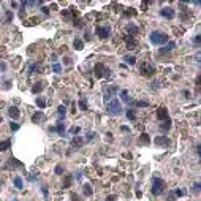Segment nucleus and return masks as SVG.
<instances>
[{
    "mask_svg": "<svg viewBox=\"0 0 201 201\" xmlns=\"http://www.w3.org/2000/svg\"><path fill=\"white\" fill-rule=\"evenodd\" d=\"M165 190H166V182L163 179H160V177H154L152 179V195L154 196L162 195Z\"/></svg>",
    "mask_w": 201,
    "mask_h": 201,
    "instance_id": "1",
    "label": "nucleus"
},
{
    "mask_svg": "<svg viewBox=\"0 0 201 201\" xmlns=\"http://www.w3.org/2000/svg\"><path fill=\"white\" fill-rule=\"evenodd\" d=\"M149 38H150V41H152L154 44H165L168 41V35L165 33V32H162V30H154Z\"/></svg>",
    "mask_w": 201,
    "mask_h": 201,
    "instance_id": "2",
    "label": "nucleus"
},
{
    "mask_svg": "<svg viewBox=\"0 0 201 201\" xmlns=\"http://www.w3.org/2000/svg\"><path fill=\"white\" fill-rule=\"evenodd\" d=\"M140 73L143 76H152L154 73H155V67H154L150 62H143L140 67Z\"/></svg>",
    "mask_w": 201,
    "mask_h": 201,
    "instance_id": "3",
    "label": "nucleus"
},
{
    "mask_svg": "<svg viewBox=\"0 0 201 201\" xmlns=\"http://www.w3.org/2000/svg\"><path fill=\"white\" fill-rule=\"evenodd\" d=\"M108 111L111 114H116V116H117V114H120V111H122V105H120L119 100L114 98L113 102H109L108 103Z\"/></svg>",
    "mask_w": 201,
    "mask_h": 201,
    "instance_id": "4",
    "label": "nucleus"
},
{
    "mask_svg": "<svg viewBox=\"0 0 201 201\" xmlns=\"http://www.w3.org/2000/svg\"><path fill=\"white\" fill-rule=\"evenodd\" d=\"M97 37L102 38V40H106V38L109 37V33H111V29H109V25H98L95 30Z\"/></svg>",
    "mask_w": 201,
    "mask_h": 201,
    "instance_id": "5",
    "label": "nucleus"
},
{
    "mask_svg": "<svg viewBox=\"0 0 201 201\" xmlns=\"http://www.w3.org/2000/svg\"><path fill=\"white\" fill-rule=\"evenodd\" d=\"M160 14H162L163 17H166V19H173V17H174V14H176V13H174V10H173V8L165 7V8H162V10H160Z\"/></svg>",
    "mask_w": 201,
    "mask_h": 201,
    "instance_id": "6",
    "label": "nucleus"
},
{
    "mask_svg": "<svg viewBox=\"0 0 201 201\" xmlns=\"http://www.w3.org/2000/svg\"><path fill=\"white\" fill-rule=\"evenodd\" d=\"M154 143L158 144V146H165V147H166V146H170V144H171V141L168 140L166 136H158V138H155V140H154Z\"/></svg>",
    "mask_w": 201,
    "mask_h": 201,
    "instance_id": "7",
    "label": "nucleus"
},
{
    "mask_svg": "<svg viewBox=\"0 0 201 201\" xmlns=\"http://www.w3.org/2000/svg\"><path fill=\"white\" fill-rule=\"evenodd\" d=\"M157 119L162 120V122L168 119V111H166V108H160V109H158V111H157Z\"/></svg>",
    "mask_w": 201,
    "mask_h": 201,
    "instance_id": "8",
    "label": "nucleus"
},
{
    "mask_svg": "<svg viewBox=\"0 0 201 201\" xmlns=\"http://www.w3.org/2000/svg\"><path fill=\"white\" fill-rule=\"evenodd\" d=\"M127 32H128V37H135V35H138L140 29H138L135 24H128L127 25Z\"/></svg>",
    "mask_w": 201,
    "mask_h": 201,
    "instance_id": "9",
    "label": "nucleus"
},
{
    "mask_svg": "<svg viewBox=\"0 0 201 201\" xmlns=\"http://www.w3.org/2000/svg\"><path fill=\"white\" fill-rule=\"evenodd\" d=\"M138 46L136 40H135V37H127V48L128 49H135Z\"/></svg>",
    "mask_w": 201,
    "mask_h": 201,
    "instance_id": "10",
    "label": "nucleus"
},
{
    "mask_svg": "<svg viewBox=\"0 0 201 201\" xmlns=\"http://www.w3.org/2000/svg\"><path fill=\"white\" fill-rule=\"evenodd\" d=\"M13 184L16 185L17 190H22V188H24V182H22V179H21L19 176H14L13 177Z\"/></svg>",
    "mask_w": 201,
    "mask_h": 201,
    "instance_id": "11",
    "label": "nucleus"
},
{
    "mask_svg": "<svg viewBox=\"0 0 201 201\" xmlns=\"http://www.w3.org/2000/svg\"><path fill=\"white\" fill-rule=\"evenodd\" d=\"M8 114H10L11 117H13V119H17V117H19V108H17V106H11L10 109H8Z\"/></svg>",
    "mask_w": 201,
    "mask_h": 201,
    "instance_id": "12",
    "label": "nucleus"
},
{
    "mask_svg": "<svg viewBox=\"0 0 201 201\" xmlns=\"http://www.w3.org/2000/svg\"><path fill=\"white\" fill-rule=\"evenodd\" d=\"M11 147V140H5L0 143V152H3V150H8Z\"/></svg>",
    "mask_w": 201,
    "mask_h": 201,
    "instance_id": "13",
    "label": "nucleus"
},
{
    "mask_svg": "<svg viewBox=\"0 0 201 201\" xmlns=\"http://www.w3.org/2000/svg\"><path fill=\"white\" fill-rule=\"evenodd\" d=\"M103 71H105V65H103V63H97L95 65V75L98 76V78H102Z\"/></svg>",
    "mask_w": 201,
    "mask_h": 201,
    "instance_id": "14",
    "label": "nucleus"
},
{
    "mask_svg": "<svg viewBox=\"0 0 201 201\" xmlns=\"http://www.w3.org/2000/svg\"><path fill=\"white\" fill-rule=\"evenodd\" d=\"M65 111H67V109H65V106L63 105H60L57 108V114H59V120H63L65 119Z\"/></svg>",
    "mask_w": 201,
    "mask_h": 201,
    "instance_id": "15",
    "label": "nucleus"
},
{
    "mask_svg": "<svg viewBox=\"0 0 201 201\" xmlns=\"http://www.w3.org/2000/svg\"><path fill=\"white\" fill-rule=\"evenodd\" d=\"M73 46H75V49L81 51V49L84 48V41H82V40H79V38H76V40L73 41Z\"/></svg>",
    "mask_w": 201,
    "mask_h": 201,
    "instance_id": "16",
    "label": "nucleus"
},
{
    "mask_svg": "<svg viewBox=\"0 0 201 201\" xmlns=\"http://www.w3.org/2000/svg\"><path fill=\"white\" fill-rule=\"evenodd\" d=\"M82 190H84V195H85V196H90V195L93 193V190H92V187H90V184H84V185H82Z\"/></svg>",
    "mask_w": 201,
    "mask_h": 201,
    "instance_id": "17",
    "label": "nucleus"
},
{
    "mask_svg": "<svg viewBox=\"0 0 201 201\" xmlns=\"http://www.w3.org/2000/svg\"><path fill=\"white\" fill-rule=\"evenodd\" d=\"M82 138H79V136H76V138H73V141H71V146L73 147H81L82 146Z\"/></svg>",
    "mask_w": 201,
    "mask_h": 201,
    "instance_id": "18",
    "label": "nucleus"
},
{
    "mask_svg": "<svg viewBox=\"0 0 201 201\" xmlns=\"http://www.w3.org/2000/svg\"><path fill=\"white\" fill-rule=\"evenodd\" d=\"M160 128L163 130V132H166V130H170V128H171V119H170V117H168L166 120H163V124L160 125Z\"/></svg>",
    "mask_w": 201,
    "mask_h": 201,
    "instance_id": "19",
    "label": "nucleus"
},
{
    "mask_svg": "<svg viewBox=\"0 0 201 201\" xmlns=\"http://www.w3.org/2000/svg\"><path fill=\"white\" fill-rule=\"evenodd\" d=\"M55 132H57L59 135H62V136H63V135H65V125L62 122H59L57 127H55Z\"/></svg>",
    "mask_w": 201,
    "mask_h": 201,
    "instance_id": "20",
    "label": "nucleus"
},
{
    "mask_svg": "<svg viewBox=\"0 0 201 201\" xmlns=\"http://www.w3.org/2000/svg\"><path fill=\"white\" fill-rule=\"evenodd\" d=\"M41 90H43V84H41V82L33 84V87H32V92L33 93H38V92H41Z\"/></svg>",
    "mask_w": 201,
    "mask_h": 201,
    "instance_id": "21",
    "label": "nucleus"
},
{
    "mask_svg": "<svg viewBox=\"0 0 201 201\" xmlns=\"http://www.w3.org/2000/svg\"><path fill=\"white\" fill-rule=\"evenodd\" d=\"M71 182H73V177H71V176H70V174H68V176L65 177V182H63V187H65V188H68V187H71Z\"/></svg>",
    "mask_w": 201,
    "mask_h": 201,
    "instance_id": "22",
    "label": "nucleus"
},
{
    "mask_svg": "<svg viewBox=\"0 0 201 201\" xmlns=\"http://www.w3.org/2000/svg\"><path fill=\"white\" fill-rule=\"evenodd\" d=\"M37 106H40L41 109L46 108V100H44L43 97H38V98H37Z\"/></svg>",
    "mask_w": 201,
    "mask_h": 201,
    "instance_id": "23",
    "label": "nucleus"
},
{
    "mask_svg": "<svg viewBox=\"0 0 201 201\" xmlns=\"http://www.w3.org/2000/svg\"><path fill=\"white\" fill-rule=\"evenodd\" d=\"M79 108H81V111H87V103H85V98H81L78 102Z\"/></svg>",
    "mask_w": 201,
    "mask_h": 201,
    "instance_id": "24",
    "label": "nucleus"
},
{
    "mask_svg": "<svg viewBox=\"0 0 201 201\" xmlns=\"http://www.w3.org/2000/svg\"><path fill=\"white\" fill-rule=\"evenodd\" d=\"M32 120H33V122H38V120H44V114H43V113H37L33 117H32Z\"/></svg>",
    "mask_w": 201,
    "mask_h": 201,
    "instance_id": "25",
    "label": "nucleus"
},
{
    "mask_svg": "<svg viewBox=\"0 0 201 201\" xmlns=\"http://www.w3.org/2000/svg\"><path fill=\"white\" fill-rule=\"evenodd\" d=\"M124 60H125V63H130V65H133L135 62H136V59L133 57V55H125L124 57Z\"/></svg>",
    "mask_w": 201,
    "mask_h": 201,
    "instance_id": "26",
    "label": "nucleus"
},
{
    "mask_svg": "<svg viewBox=\"0 0 201 201\" xmlns=\"http://www.w3.org/2000/svg\"><path fill=\"white\" fill-rule=\"evenodd\" d=\"M127 119H130V120H135V119H136V114H135V111H133V109H128V111H127Z\"/></svg>",
    "mask_w": 201,
    "mask_h": 201,
    "instance_id": "27",
    "label": "nucleus"
},
{
    "mask_svg": "<svg viewBox=\"0 0 201 201\" xmlns=\"http://www.w3.org/2000/svg\"><path fill=\"white\" fill-rule=\"evenodd\" d=\"M52 71H54V73H60L62 71V65L60 63H52Z\"/></svg>",
    "mask_w": 201,
    "mask_h": 201,
    "instance_id": "28",
    "label": "nucleus"
},
{
    "mask_svg": "<svg viewBox=\"0 0 201 201\" xmlns=\"http://www.w3.org/2000/svg\"><path fill=\"white\" fill-rule=\"evenodd\" d=\"M140 141H143L144 144H149V135H147V133H143L141 138H140Z\"/></svg>",
    "mask_w": 201,
    "mask_h": 201,
    "instance_id": "29",
    "label": "nucleus"
},
{
    "mask_svg": "<svg viewBox=\"0 0 201 201\" xmlns=\"http://www.w3.org/2000/svg\"><path fill=\"white\" fill-rule=\"evenodd\" d=\"M174 46H176V43H174V41H171V43H168V46H166V48H163V49H162V52H165V51H171V49H173Z\"/></svg>",
    "mask_w": 201,
    "mask_h": 201,
    "instance_id": "30",
    "label": "nucleus"
},
{
    "mask_svg": "<svg viewBox=\"0 0 201 201\" xmlns=\"http://www.w3.org/2000/svg\"><path fill=\"white\" fill-rule=\"evenodd\" d=\"M120 98L124 100V102H128V92H127V90H122V92H120Z\"/></svg>",
    "mask_w": 201,
    "mask_h": 201,
    "instance_id": "31",
    "label": "nucleus"
},
{
    "mask_svg": "<svg viewBox=\"0 0 201 201\" xmlns=\"http://www.w3.org/2000/svg\"><path fill=\"white\" fill-rule=\"evenodd\" d=\"M10 162H11V163H10V166H17V168H19V166H22V163H19V162H17L16 158H10Z\"/></svg>",
    "mask_w": 201,
    "mask_h": 201,
    "instance_id": "32",
    "label": "nucleus"
},
{
    "mask_svg": "<svg viewBox=\"0 0 201 201\" xmlns=\"http://www.w3.org/2000/svg\"><path fill=\"white\" fill-rule=\"evenodd\" d=\"M10 128L13 130V132H16V130H19V124H17V122H14V120H13V122L10 124Z\"/></svg>",
    "mask_w": 201,
    "mask_h": 201,
    "instance_id": "33",
    "label": "nucleus"
},
{
    "mask_svg": "<svg viewBox=\"0 0 201 201\" xmlns=\"http://www.w3.org/2000/svg\"><path fill=\"white\" fill-rule=\"evenodd\" d=\"M135 105H136V106H143V108H147V106H149V103H147V102H136Z\"/></svg>",
    "mask_w": 201,
    "mask_h": 201,
    "instance_id": "34",
    "label": "nucleus"
},
{
    "mask_svg": "<svg viewBox=\"0 0 201 201\" xmlns=\"http://www.w3.org/2000/svg\"><path fill=\"white\" fill-rule=\"evenodd\" d=\"M184 193H185V192L182 190V188H177V190L174 192V195H176V196H182V195H184Z\"/></svg>",
    "mask_w": 201,
    "mask_h": 201,
    "instance_id": "35",
    "label": "nucleus"
},
{
    "mask_svg": "<svg viewBox=\"0 0 201 201\" xmlns=\"http://www.w3.org/2000/svg\"><path fill=\"white\" fill-rule=\"evenodd\" d=\"M63 173V168L60 166V165H57V166H55V174H62Z\"/></svg>",
    "mask_w": 201,
    "mask_h": 201,
    "instance_id": "36",
    "label": "nucleus"
},
{
    "mask_svg": "<svg viewBox=\"0 0 201 201\" xmlns=\"http://www.w3.org/2000/svg\"><path fill=\"white\" fill-rule=\"evenodd\" d=\"M125 14H127V16H128V14H130V16H133V14H136V11H133V8H128V10L125 11Z\"/></svg>",
    "mask_w": 201,
    "mask_h": 201,
    "instance_id": "37",
    "label": "nucleus"
},
{
    "mask_svg": "<svg viewBox=\"0 0 201 201\" xmlns=\"http://www.w3.org/2000/svg\"><path fill=\"white\" fill-rule=\"evenodd\" d=\"M200 188H201L200 182H195V185H193V190H195V192H196V193H198V192H200Z\"/></svg>",
    "mask_w": 201,
    "mask_h": 201,
    "instance_id": "38",
    "label": "nucleus"
},
{
    "mask_svg": "<svg viewBox=\"0 0 201 201\" xmlns=\"http://www.w3.org/2000/svg\"><path fill=\"white\" fill-rule=\"evenodd\" d=\"M71 200H73V201H82V200H81V198H79L76 193H71Z\"/></svg>",
    "mask_w": 201,
    "mask_h": 201,
    "instance_id": "39",
    "label": "nucleus"
},
{
    "mask_svg": "<svg viewBox=\"0 0 201 201\" xmlns=\"http://www.w3.org/2000/svg\"><path fill=\"white\" fill-rule=\"evenodd\" d=\"M70 132H71V133H79V127H71Z\"/></svg>",
    "mask_w": 201,
    "mask_h": 201,
    "instance_id": "40",
    "label": "nucleus"
},
{
    "mask_svg": "<svg viewBox=\"0 0 201 201\" xmlns=\"http://www.w3.org/2000/svg\"><path fill=\"white\" fill-rule=\"evenodd\" d=\"M116 200H117L116 195H111V196H108V200H106V201H116Z\"/></svg>",
    "mask_w": 201,
    "mask_h": 201,
    "instance_id": "41",
    "label": "nucleus"
},
{
    "mask_svg": "<svg viewBox=\"0 0 201 201\" xmlns=\"http://www.w3.org/2000/svg\"><path fill=\"white\" fill-rule=\"evenodd\" d=\"M41 192H43L44 196H48V188H46V187H41Z\"/></svg>",
    "mask_w": 201,
    "mask_h": 201,
    "instance_id": "42",
    "label": "nucleus"
},
{
    "mask_svg": "<svg viewBox=\"0 0 201 201\" xmlns=\"http://www.w3.org/2000/svg\"><path fill=\"white\" fill-rule=\"evenodd\" d=\"M41 11H43L44 14H49V8H46V7H43V8H41Z\"/></svg>",
    "mask_w": 201,
    "mask_h": 201,
    "instance_id": "43",
    "label": "nucleus"
},
{
    "mask_svg": "<svg viewBox=\"0 0 201 201\" xmlns=\"http://www.w3.org/2000/svg\"><path fill=\"white\" fill-rule=\"evenodd\" d=\"M193 43H195V44H198V43H200V35H196V37L193 38Z\"/></svg>",
    "mask_w": 201,
    "mask_h": 201,
    "instance_id": "44",
    "label": "nucleus"
},
{
    "mask_svg": "<svg viewBox=\"0 0 201 201\" xmlns=\"http://www.w3.org/2000/svg\"><path fill=\"white\" fill-rule=\"evenodd\" d=\"M0 68H2V71H5V70H7V63L2 62V63H0Z\"/></svg>",
    "mask_w": 201,
    "mask_h": 201,
    "instance_id": "45",
    "label": "nucleus"
},
{
    "mask_svg": "<svg viewBox=\"0 0 201 201\" xmlns=\"http://www.w3.org/2000/svg\"><path fill=\"white\" fill-rule=\"evenodd\" d=\"M174 198H176V195H174V193H171L170 196H168V201H174Z\"/></svg>",
    "mask_w": 201,
    "mask_h": 201,
    "instance_id": "46",
    "label": "nucleus"
},
{
    "mask_svg": "<svg viewBox=\"0 0 201 201\" xmlns=\"http://www.w3.org/2000/svg\"><path fill=\"white\" fill-rule=\"evenodd\" d=\"M93 136H95V135H93V133H87V141H90V140H92Z\"/></svg>",
    "mask_w": 201,
    "mask_h": 201,
    "instance_id": "47",
    "label": "nucleus"
},
{
    "mask_svg": "<svg viewBox=\"0 0 201 201\" xmlns=\"http://www.w3.org/2000/svg\"><path fill=\"white\" fill-rule=\"evenodd\" d=\"M10 85H11V82H10V81L5 82V89H10Z\"/></svg>",
    "mask_w": 201,
    "mask_h": 201,
    "instance_id": "48",
    "label": "nucleus"
},
{
    "mask_svg": "<svg viewBox=\"0 0 201 201\" xmlns=\"http://www.w3.org/2000/svg\"><path fill=\"white\" fill-rule=\"evenodd\" d=\"M7 19H8V21H11V13H10V11L7 13Z\"/></svg>",
    "mask_w": 201,
    "mask_h": 201,
    "instance_id": "49",
    "label": "nucleus"
},
{
    "mask_svg": "<svg viewBox=\"0 0 201 201\" xmlns=\"http://www.w3.org/2000/svg\"><path fill=\"white\" fill-rule=\"evenodd\" d=\"M0 122H2V117H0Z\"/></svg>",
    "mask_w": 201,
    "mask_h": 201,
    "instance_id": "50",
    "label": "nucleus"
},
{
    "mask_svg": "<svg viewBox=\"0 0 201 201\" xmlns=\"http://www.w3.org/2000/svg\"><path fill=\"white\" fill-rule=\"evenodd\" d=\"M14 201H16V200H14Z\"/></svg>",
    "mask_w": 201,
    "mask_h": 201,
    "instance_id": "51",
    "label": "nucleus"
}]
</instances>
